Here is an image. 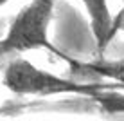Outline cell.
<instances>
[{
	"label": "cell",
	"mask_w": 124,
	"mask_h": 121,
	"mask_svg": "<svg viewBox=\"0 0 124 121\" xmlns=\"http://www.w3.org/2000/svg\"><path fill=\"white\" fill-rule=\"evenodd\" d=\"M88 99L97 103L99 110L104 114H124V90H119V89L102 90L97 96Z\"/></svg>",
	"instance_id": "cell-5"
},
{
	"label": "cell",
	"mask_w": 124,
	"mask_h": 121,
	"mask_svg": "<svg viewBox=\"0 0 124 121\" xmlns=\"http://www.w3.org/2000/svg\"><path fill=\"white\" fill-rule=\"evenodd\" d=\"M81 2L86 7L88 18H90V27H92L93 38H95L97 54H99V58H102L106 47L112 42L113 16L110 13L108 2L106 0H81Z\"/></svg>",
	"instance_id": "cell-4"
},
{
	"label": "cell",
	"mask_w": 124,
	"mask_h": 121,
	"mask_svg": "<svg viewBox=\"0 0 124 121\" xmlns=\"http://www.w3.org/2000/svg\"><path fill=\"white\" fill-rule=\"evenodd\" d=\"M70 78L78 81H115L124 85V58L104 60L97 58L95 62H79L72 58L68 62Z\"/></svg>",
	"instance_id": "cell-3"
},
{
	"label": "cell",
	"mask_w": 124,
	"mask_h": 121,
	"mask_svg": "<svg viewBox=\"0 0 124 121\" xmlns=\"http://www.w3.org/2000/svg\"><path fill=\"white\" fill-rule=\"evenodd\" d=\"M0 83L9 92L16 96H83L93 98L102 90L119 89L124 90V85L115 81H78L74 78H65L52 74L49 71L36 67L25 58H13L2 71Z\"/></svg>",
	"instance_id": "cell-1"
},
{
	"label": "cell",
	"mask_w": 124,
	"mask_h": 121,
	"mask_svg": "<svg viewBox=\"0 0 124 121\" xmlns=\"http://www.w3.org/2000/svg\"><path fill=\"white\" fill-rule=\"evenodd\" d=\"M56 0H31L13 18L6 36L0 40V60L9 54H20L27 51L47 49L63 62H70V56L58 49L49 40V25Z\"/></svg>",
	"instance_id": "cell-2"
},
{
	"label": "cell",
	"mask_w": 124,
	"mask_h": 121,
	"mask_svg": "<svg viewBox=\"0 0 124 121\" xmlns=\"http://www.w3.org/2000/svg\"><path fill=\"white\" fill-rule=\"evenodd\" d=\"M119 31H124V0H122V7L119 9V13L113 16V24H112V40L115 38V34Z\"/></svg>",
	"instance_id": "cell-6"
},
{
	"label": "cell",
	"mask_w": 124,
	"mask_h": 121,
	"mask_svg": "<svg viewBox=\"0 0 124 121\" xmlns=\"http://www.w3.org/2000/svg\"><path fill=\"white\" fill-rule=\"evenodd\" d=\"M7 2H9V0H0V7H2V6H6Z\"/></svg>",
	"instance_id": "cell-7"
}]
</instances>
